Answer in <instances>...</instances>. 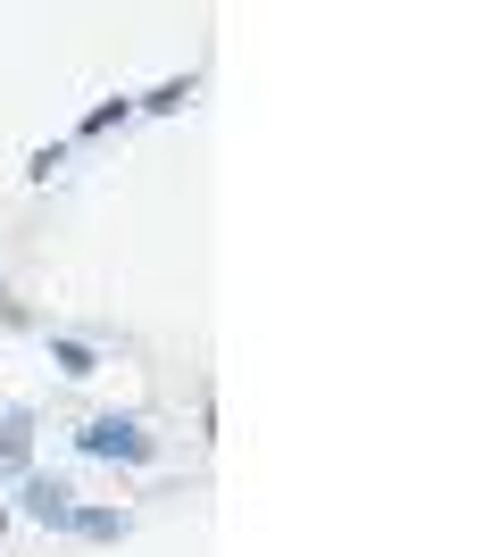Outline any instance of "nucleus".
Here are the masks:
<instances>
[{
  "label": "nucleus",
  "instance_id": "nucleus-1",
  "mask_svg": "<svg viewBox=\"0 0 500 557\" xmlns=\"http://www.w3.org/2000/svg\"><path fill=\"white\" fill-rule=\"evenodd\" d=\"M84 449H93V458H150L143 424H125V417H93L84 424Z\"/></svg>",
  "mask_w": 500,
  "mask_h": 557
},
{
  "label": "nucleus",
  "instance_id": "nucleus-2",
  "mask_svg": "<svg viewBox=\"0 0 500 557\" xmlns=\"http://www.w3.org/2000/svg\"><path fill=\"white\" fill-rule=\"evenodd\" d=\"M25 516H42V524H68V516H75V491H68V483H25Z\"/></svg>",
  "mask_w": 500,
  "mask_h": 557
},
{
  "label": "nucleus",
  "instance_id": "nucleus-3",
  "mask_svg": "<svg viewBox=\"0 0 500 557\" xmlns=\"http://www.w3.org/2000/svg\"><path fill=\"white\" fill-rule=\"evenodd\" d=\"M68 524H75V533H93V541H118L125 533V516H100V508H75Z\"/></svg>",
  "mask_w": 500,
  "mask_h": 557
}]
</instances>
